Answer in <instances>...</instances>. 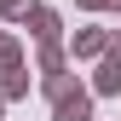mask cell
Masks as SVG:
<instances>
[{
  "label": "cell",
  "mask_w": 121,
  "mask_h": 121,
  "mask_svg": "<svg viewBox=\"0 0 121 121\" xmlns=\"http://www.w3.org/2000/svg\"><path fill=\"white\" fill-rule=\"evenodd\" d=\"M64 121H86V104L75 98V104H64Z\"/></svg>",
  "instance_id": "1"
}]
</instances>
